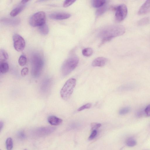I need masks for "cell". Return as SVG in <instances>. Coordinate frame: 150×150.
Segmentation results:
<instances>
[{"mask_svg": "<svg viewBox=\"0 0 150 150\" xmlns=\"http://www.w3.org/2000/svg\"><path fill=\"white\" fill-rule=\"evenodd\" d=\"M8 58V55L6 52L3 49H1L0 53V62H5Z\"/></svg>", "mask_w": 150, "mask_h": 150, "instance_id": "16", "label": "cell"}, {"mask_svg": "<svg viewBox=\"0 0 150 150\" xmlns=\"http://www.w3.org/2000/svg\"><path fill=\"white\" fill-rule=\"evenodd\" d=\"M145 115L147 116H150V104L148 105L144 109Z\"/></svg>", "mask_w": 150, "mask_h": 150, "instance_id": "30", "label": "cell"}, {"mask_svg": "<svg viewBox=\"0 0 150 150\" xmlns=\"http://www.w3.org/2000/svg\"><path fill=\"white\" fill-rule=\"evenodd\" d=\"M28 1H22L19 4L15 7L10 12L11 16L14 17L19 13L25 8Z\"/></svg>", "mask_w": 150, "mask_h": 150, "instance_id": "8", "label": "cell"}, {"mask_svg": "<svg viewBox=\"0 0 150 150\" xmlns=\"http://www.w3.org/2000/svg\"><path fill=\"white\" fill-rule=\"evenodd\" d=\"M76 1L75 0H67L64 1L63 4L64 7H67L73 4Z\"/></svg>", "mask_w": 150, "mask_h": 150, "instance_id": "25", "label": "cell"}, {"mask_svg": "<svg viewBox=\"0 0 150 150\" xmlns=\"http://www.w3.org/2000/svg\"><path fill=\"white\" fill-rule=\"evenodd\" d=\"M126 145L129 147H133L136 144V140L133 137H130L128 138L126 142Z\"/></svg>", "mask_w": 150, "mask_h": 150, "instance_id": "21", "label": "cell"}, {"mask_svg": "<svg viewBox=\"0 0 150 150\" xmlns=\"http://www.w3.org/2000/svg\"><path fill=\"white\" fill-rule=\"evenodd\" d=\"M13 39L15 49L18 52L23 50L25 45L24 38L20 35L16 34L13 35Z\"/></svg>", "mask_w": 150, "mask_h": 150, "instance_id": "7", "label": "cell"}, {"mask_svg": "<svg viewBox=\"0 0 150 150\" xmlns=\"http://www.w3.org/2000/svg\"><path fill=\"white\" fill-rule=\"evenodd\" d=\"M71 16L69 13L64 12H57L50 14L49 17L52 19L57 20H62L67 19Z\"/></svg>", "mask_w": 150, "mask_h": 150, "instance_id": "9", "label": "cell"}, {"mask_svg": "<svg viewBox=\"0 0 150 150\" xmlns=\"http://www.w3.org/2000/svg\"><path fill=\"white\" fill-rule=\"evenodd\" d=\"M27 59L26 57L23 55H21L19 57L18 60V63L21 66H23L26 64Z\"/></svg>", "mask_w": 150, "mask_h": 150, "instance_id": "23", "label": "cell"}, {"mask_svg": "<svg viewBox=\"0 0 150 150\" xmlns=\"http://www.w3.org/2000/svg\"><path fill=\"white\" fill-rule=\"evenodd\" d=\"M1 21L4 24L10 25H16L19 23V20L17 18H4L1 19Z\"/></svg>", "mask_w": 150, "mask_h": 150, "instance_id": "13", "label": "cell"}, {"mask_svg": "<svg viewBox=\"0 0 150 150\" xmlns=\"http://www.w3.org/2000/svg\"><path fill=\"white\" fill-rule=\"evenodd\" d=\"M93 53L92 49L90 47H88L84 49L82 51L83 55L85 56L89 57L91 56Z\"/></svg>", "mask_w": 150, "mask_h": 150, "instance_id": "22", "label": "cell"}, {"mask_svg": "<svg viewBox=\"0 0 150 150\" xmlns=\"http://www.w3.org/2000/svg\"><path fill=\"white\" fill-rule=\"evenodd\" d=\"M75 79L71 78L68 80L62 88L60 94L61 98L64 100L68 99L72 94L76 85Z\"/></svg>", "mask_w": 150, "mask_h": 150, "instance_id": "4", "label": "cell"}, {"mask_svg": "<svg viewBox=\"0 0 150 150\" xmlns=\"http://www.w3.org/2000/svg\"><path fill=\"white\" fill-rule=\"evenodd\" d=\"M39 30L42 34L43 35H46L48 33L49 31L48 26L45 23L39 27Z\"/></svg>", "mask_w": 150, "mask_h": 150, "instance_id": "17", "label": "cell"}, {"mask_svg": "<svg viewBox=\"0 0 150 150\" xmlns=\"http://www.w3.org/2000/svg\"><path fill=\"white\" fill-rule=\"evenodd\" d=\"M9 70V66L8 64L5 62H1L0 64V71L2 74L7 72Z\"/></svg>", "mask_w": 150, "mask_h": 150, "instance_id": "15", "label": "cell"}, {"mask_svg": "<svg viewBox=\"0 0 150 150\" xmlns=\"http://www.w3.org/2000/svg\"><path fill=\"white\" fill-rule=\"evenodd\" d=\"M150 12V0L146 1L140 7L138 11V14L143 15Z\"/></svg>", "mask_w": 150, "mask_h": 150, "instance_id": "10", "label": "cell"}, {"mask_svg": "<svg viewBox=\"0 0 150 150\" xmlns=\"http://www.w3.org/2000/svg\"><path fill=\"white\" fill-rule=\"evenodd\" d=\"M92 105L90 103H86L80 107L78 109V111H80L85 109H89L91 106Z\"/></svg>", "mask_w": 150, "mask_h": 150, "instance_id": "26", "label": "cell"}, {"mask_svg": "<svg viewBox=\"0 0 150 150\" xmlns=\"http://www.w3.org/2000/svg\"><path fill=\"white\" fill-rule=\"evenodd\" d=\"M46 19L45 13L40 11L35 13L31 16L29 22L32 26L40 27L45 23Z\"/></svg>", "mask_w": 150, "mask_h": 150, "instance_id": "5", "label": "cell"}, {"mask_svg": "<svg viewBox=\"0 0 150 150\" xmlns=\"http://www.w3.org/2000/svg\"><path fill=\"white\" fill-rule=\"evenodd\" d=\"M115 19L118 22L123 21L127 14V8L125 4H122L117 6L115 9Z\"/></svg>", "mask_w": 150, "mask_h": 150, "instance_id": "6", "label": "cell"}, {"mask_svg": "<svg viewBox=\"0 0 150 150\" xmlns=\"http://www.w3.org/2000/svg\"><path fill=\"white\" fill-rule=\"evenodd\" d=\"M130 110V108L129 107H124L120 110L119 114L121 115H124L128 113Z\"/></svg>", "mask_w": 150, "mask_h": 150, "instance_id": "24", "label": "cell"}, {"mask_svg": "<svg viewBox=\"0 0 150 150\" xmlns=\"http://www.w3.org/2000/svg\"><path fill=\"white\" fill-rule=\"evenodd\" d=\"M97 134L96 130H93L92 132L88 138V139L91 140L93 139L96 136Z\"/></svg>", "mask_w": 150, "mask_h": 150, "instance_id": "29", "label": "cell"}, {"mask_svg": "<svg viewBox=\"0 0 150 150\" xmlns=\"http://www.w3.org/2000/svg\"><path fill=\"white\" fill-rule=\"evenodd\" d=\"M4 126V123L3 122L1 121H0V131H1L2 129L3 128V127Z\"/></svg>", "mask_w": 150, "mask_h": 150, "instance_id": "32", "label": "cell"}, {"mask_svg": "<svg viewBox=\"0 0 150 150\" xmlns=\"http://www.w3.org/2000/svg\"><path fill=\"white\" fill-rule=\"evenodd\" d=\"M107 6L106 4L98 8L96 12V15L97 16H99L103 14L106 11Z\"/></svg>", "mask_w": 150, "mask_h": 150, "instance_id": "18", "label": "cell"}, {"mask_svg": "<svg viewBox=\"0 0 150 150\" xmlns=\"http://www.w3.org/2000/svg\"><path fill=\"white\" fill-rule=\"evenodd\" d=\"M144 114H145L144 109V110H141L138 111L137 113V116L138 117H141Z\"/></svg>", "mask_w": 150, "mask_h": 150, "instance_id": "31", "label": "cell"}, {"mask_svg": "<svg viewBox=\"0 0 150 150\" xmlns=\"http://www.w3.org/2000/svg\"><path fill=\"white\" fill-rule=\"evenodd\" d=\"M107 61V59L104 57H98L93 61L92 65L93 67H102L105 65Z\"/></svg>", "mask_w": 150, "mask_h": 150, "instance_id": "11", "label": "cell"}, {"mask_svg": "<svg viewBox=\"0 0 150 150\" xmlns=\"http://www.w3.org/2000/svg\"><path fill=\"white\" fill-rule=\"evenodd\" d=\"M28 69L27 67H25L22 69L21 71V74L22 76H25L28 74Z\"/></svg>", "mask_w": 150, "mask_h": 150, "instance_id": "28", "label": "cell"}, {"mask_svg": "<svg viewBox=\"0 0 150 150\" xmlns=\"http://www.w3.org/2000/svg\"><path fill=\"white\" fill-rule=\"evenodd\" d=\"M47 121L51 125L55 126L59 125L62 122V119L54 115L49 116Z\"/></svg>", "mask_w": 150, "mask_h": 150, "instance_id": "12", "label": "cell"}, {"mask_svg": "<svg viewBox=\"0 0 150 150\" xmlns=\"http://www.w3.org/2000/svg\"><path fill=\"white\" fill-rule=\"evenodd\" d=\"M27 150V149H24V150Z\"/></svg>", "mask_w": 150, "mask_h": 150, "instance_id": "33", "label": "cell"}, {"mask_svg": "<svg viewBox=\"0 0 150 150\" xmlns=\"http://www.w3.org/2000/svg\"><path fill=\"white\" fill-rule=\"evenodd\" d=\"M150 23V18L146 17L139 20L137 23L139 26H144L149 24Z\"/></svg>", "mask_w": 150, "mask_h": 150, "instance_id": "19", "label": "cell"}, {"mask_svg": "<svg viewBox=\"0 0 150 150\" xmlns=\"http://www.w3.org/2000/svg\"><path fill=\"white\" fill-rule=\"evenodd\" d=\"M79 62V59L75 55H72L66 60L61 67L62 76H65L71 73L77 66Z\"/></svg>", "mask_w": 150, "mask_h": 150, "instance_id": "3", "label": "cell"}, {"mask_svg": "<svg viewBox=\"0 0 150 150\" xmlns=\"http://www.w3.org/2000/svg\"><path fill=\"white\" fill-rule=\"evenodd\" d=\"M31 64V74L34 77H38L41 73L44 65L43 58L40 54H35L32 58Z\"/></svg>", "mask_w": 150, "mask_h": 150, "instance_id": "2", "label": "cell"}, {"mask_svg": "<svg viewBox=\"0 0 150 150\" xmlns=\"http://www.w3.org/2000/svg\"><path fill=\"white\" fill-rule=\"evenodd\" d=\"M6 145L7 150H12L13 144L12 139L11 137L7 138L6 142Z\"/></svg>", "mask_w": 150, "mask_h": 150, "instance_id": "20", "label": "cell"}, {"mask_svg": "<svg viewBox=\"0 0 150 150\" xmlns=\"http://www.w3.org/2000/svg\"><path fill=\"white\" fill-rule=\"evenodd\" d=\"M106 3L105 0H94L92 1V4L94 7L98 8L106 4Z\"/></svg>", "mask_w": 150, "mask_h": 150, "instance_id": "14", "label": "cell"}, {"mask_svg": "<svg viewBox=\"0 0 150 150\" xmlns=\"http://www.w3.org/2000/svg\"><path fill=\"white\" fill-rule=\"evenodd\" d=\"M101 124L100 123L96 122H93L91 124V130H96L101 126Z\"/></svg>", "mask_w": 150, "mask_h": 150, "instance_id": "27", "label": "cell"}, {"mask_svg": "<svg viewBox=\"0 0 150 150\" xmlns=\"http://www.w3.org/2000/svg\"><path fill=\"white\" fill-rule=\"evenodd\" d=\"M125 31V28L122 25H112L103 28L99 32L98 35L102 39V43L104 44L113 38L123 35Z\"/></svg>", "mask_w": 150, "mask_h": 150, "instance_id": "1", "label": "cell"}]
</instances>
